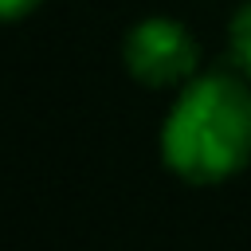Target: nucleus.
Masks as SVG:
<instances>
[{"mask_svg": "<svg viewBox=\"0 0 251 251\" xmlns=\"http://www.w3.org/2000/svg\"><path fill=\"white\" fill-rule=\"evenodd\" d=\"M161 157L188 184H216L251 161V86L243 75L188 78L161 126Z\"/></svg>", "mask_w": 251, "mask_h": 251, "instance_id": "1", "label": "nucleus"}, {"mask_svg": "<svg viewBox=\"0 0 251 251\" xmlns=\"http://www.w3.org/2000/svg\"><path fill=\"white\" fill-rule=\"evenodd\" d=\"M122 59H126V71L141 86L161 90V86H176V82L192 78L200 47L184 24H176L169 16H149L129 27L126 43H122Z\"/></svg>", "mask_w": 251, "mask_h": 251, "instance_id": "2", "label": "nucleus"}, {"mask_svg": "<svg viewBox=\"0 0 251 251\" xmlns=\"http://www.w3.org/2000/svg\"><path fill=\"white\" fill-rule=\"evenodd\" d=\"M227 51H231L235 71L251 82V0L231 16V27H227Z\"/></svg>", "mask_w": 251, "mask_h": 251, "instance_id": "3", "label": "nucleus"}, {"mask_svg": "<svg viewBox=\"0 0 251 251\" xmlns=\"http://www.w3.org/2000/svg\"><path fill=\"white\" fill-rule=\"evenodd\" d=\"M31 8H39V0H0V20H20Z\"/></svg>", "mask_w": 251, "mask_h": 251, "instance_id": "4", "label": "nucleus"}]
</instances>
